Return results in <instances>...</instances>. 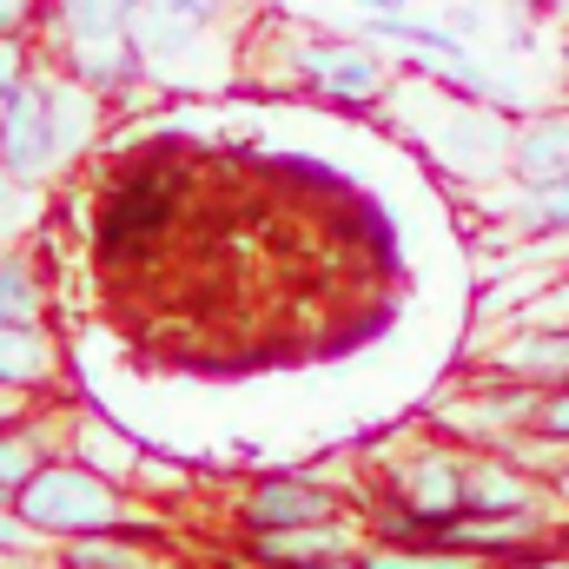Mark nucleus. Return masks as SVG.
<instances>
[{"instance_id": "obj_30", "label": "nucleus", "mask_w": 569, "mask_h": 569, "mask_svg": "<svg viewBox=\"0 0 569 569\" xmlns=\"http://www.w3.org/2000/svg\"><path fill=\"white\" fill-rule=\"evenodd\" d=\"M557 7H563V13H569V0H557Z\"/></svg>"}, {"instance_id": "obj_15", "label": "nucleus", "mask_w": 569, "mask_h": 569, "mask_svg": "<svg viewBox=\"0 0 569 569\" xmlns=\"http://www.w3.org/2000/svg\"><path fill=\"white\" fill-rule=\"evenodd\" d=\"M503 371H523L530 385H563L569 378V325L563 331H523L517 345L497 351Z\"/></svg>"}, {"instance_id": "obj_7", "label": "nucleus", "mask_w": 569, "mask_h": 569, "mask_svg": "<svg viewBox=\"0 0 569 569\" xmlns=\"http://www.w3.org/2000/svg\"><path fill=\"white\" fill-rule=\"evenodd\" d=\"M463 510L470 517H523V510H537V483L510 457H463Z\"/></svg>"}, {"instance_id": "obj_8", "label": "nucleus", "mask_w": 569, "mask_h": 569, "mask_svg": "<svg viewBox=\"0 0 569 569\" xmlns=\"http://www.w3.org/2000/svg\"><path fill=\"white\" fill-rule=\"evenodd\" d=\"M358 530L325 517V523H305V530H252V557L259 563H325V557H358Z\"/></svg>"}, {"instance_id": "obj_28", "label": "nucleus", "mask_w": 569, "mask_h": 569, "mask_svg": "<svg viewBox=\"0 0 569 569\" xmlns=\"http://www.w3.org/2000/svg\"><path fill=\"white\" fill-rule=\"evenodd\" d=\"M20 398H27V391H7V385H0V418H13V411H20Z\"/></svg>"}, {"instance_id": "obj_3", "label": "nucleus", "mask_w": 569, "mask_h": 569, "mask_svg": "<svg viewBox=\"0 0 569 569\" xmlns=\"http://www.w3.org/2000/svg\"><path fill=\"white\" fill-rule=\"evenodd\" d=\"M298 73H305V87L325 93L331 107H378L385 87H391V67H385L371 47H358V40H311V47L298 53Z\"/></svg>"}, {"instance_id": "obj_18", "label": "nucleus", "mask_w": 569, "mask_h": 569, "mask_svg": "<svg viewBox=\"0 0 569 569\" xmlns=\"http://www.w3.org/2000/svg\"><path fill=\"white\" fill-rule=\"evenodd\" d=\"M517 232H569V172L543 179V186H523Z\"/></svg>"}, {"instance_id": "obj_9", "label": "nucleus", "mask_w": 569, "mask_h": 569, "mask_svg": "<svg viewBox=\"0 0 569 569\" xmlns=\"http://www.w3.org/2000/svg\"><path fill=\"white\" fill-rule=\"evenodd\" d=\"M140 67L146 60H140V47L127 40V27H120V33H80V40H67V73H73L80 87H93V93L127 87Z\"/></svg>"}, {"instance_id": "obj_11", "label": "nucleus", "mask_w": 569, "mask_h": 569, "mask_svg": "<svg viewBox=\"0 0 569 569\" xmlns=\"http://www.w3.org/2000/svg\"><path fill=\"white\" fill-rule=\"evenodd\" d=\"M510 172H517V186H543V179L569 172V113L530 120V127L510 140Z\"/></svg>"}, {"instance_id": "obj_10", "label": "nucleus", "mask_w": 569, "mask_h": 569, "mask_svg": "<svg viewBox=\"0 0 569 569\" xmlns=\"http://www.w3.org/2000/svg\"><path fill=\"white\" fill-rule=\"evenodd\" d=\"M398 503H411L425 517H457L463 510V457H450V450L411 457L398 477Z\"/></svg>"}, {"instance_id": "obj_5", "label": "nucleus", "mask_w": 569, "mask_h": 569, "mask_svg": "<svg viewBox=\"0 0 569 569\" xmlns=\"http://www.w3.org/2000/svg\"><path fill=\"white\" fill-rule=\"evenodd\" d=\"M325 517H338V490H325L311 477H259L239 497L246 530H305V523H325Z\"/></svg>"}, {"instance_id": "obj_12", "label": "nucleus", "mask_w": 569, "mask_h": 569, "mask_svg": "<svg viewBox=\"0 0 569 569\" xmlns=\"http://www.w3.org/2000/svg\"><path fill=\"white\" fill-rule=\"evenodd\" d=\"M47 127H53V166H67L87 133L100 127V100H93V87H80V80H53L47 87Z\"/></svg>"}, {"instance_id": "obj_20", "label": "nucleus", "mask_w": 569, "mask_h": 569, "mask_svg": "<svg viewBox=\"0 0 569 569\" xmlns=\"http://www.w3.org/2000/svg\"><path fill=\"white\" fill-rule=\"evenodd\" d=\"M67 569H146L140 550H127L120 530H93V537H73V550L60 557Z\"/></svg>"}, {"instance_id": "obj_13", "label": "nucleus", "mask_w": 569, "mask_h": 569, "mask_svg": "<svg viewBox=\"0 0 569 569\" xmlns=\"http://www.w3.org/2000/svg\"><path fill=\"white\" fill-rule=\"evenodd\" d=\"M53 378V345L40 325H7L0 318V385L7 391H33Z\"/></svg>"}, {"instance_id": "obj_22", "label": "nucleus", "mask_w": 569, "mask_h": 569, "mask_svg": "<svg viewBox=\"0 0 569 569\" xmlns=\"http://www.w3.org/2000/svg\"><path fill=\"white\" fill-rule=\"evenodd\" d=\"M33 206H40L33 179H20V172H7V166H0V239H7V232H20V226L33 219Z\"/></svg>"}, {"instance_id": "obj_17", "label": "nucleus", "mask_w": 569, "mask_h": 569, "mask_svg": "<svg viewBox=\"0 0 569 569\" xmlns=\"http://www.w3.org/2000/svg\"><path fill=\"white\" fill-rule=\"evenodd\" d=\"M47 298H40V279L20 252H0V318L7 325H40Z\"/></svg>"}, {"instance_id": "obj_23", "label": "nucleus", "mask_w": 569, "mask_h": 569, "mask_svg": "<svg viewBox=\"0 0 569 569\" xmlns=\"http://www.w3.org/2000/svg\"><path fill=\"white\" fill-rule=\"evenodd\" d=\"M537 430L550 443H569V378L563 385H543V405H537Z\"/></svg>"}, {"instance_id": "obj_31", "label": "nucleus", "mask_w": 569, "mask_h": 569, "mask_svg": "<svg viewBox=\"0 0 569 569\" xmlns=\"http://www.w3.org/2000/svg\"><path fill=\"white\" fill-rule=\"evenodd\" d=\"M47 569H67V563H47Z\"/></svg>"}, {"instance_id": "obj_19", "label": "nucleus", "mask_w": 569, "mask_h": 569, "mask_svg": "<svg viewBox=\"0 0 569 569\" xmlns=\"http://www.w3.org/2000/svg\"><path fill=\"white\" fill-rule=\"evenodd\" d=\"M127 13H133V0H53V20H60L67 40H80V33H120Z\"/></svg>"}, {"instance_id": "obj_1", "label": "nucleus", "mask_w": 569, "mask_h": 569, "mask_svg": "<svg viewBox=\"0 0 569 569\" xmlns=\"http://www.w3.org/2000/svg\"><path fill=\"white\" fill-rule=\"evenodd\" d=\"M172 226H179V166L166 152H146L113 172L100 226H93V252H100V266L133 272V266H152V252L166 246Z\"/></svg>"}, {"instance_id": "obj_26", "label": "nucleus", "mask_w": 569, "mask_h": 569, "mask_svg": "<svg viewBox=\"0 0 569 569\" xmlns=\"http://www.w3.org/2000/svg\"><path fill=\"white\" fill-rule=\"evenodd\" d=\"M33 7H40V0H0V33H27Z\"/></svg>"}, {"instance_id": "obj_14", "label": "nucleus", "mask_w": 569, "mask_h": 569, "mask_svg": "<svg viewBox=\"0 0 569 569\" xmlns=\"http://www.w3.org/2000/svg\"><path fill=\"white\" fill-rule=\"evenodd\" d=\"M365 33H371V40H398V47L425 53V60H437V67L470 60L457 27H425V20H405V13H365Z\"/></svg>"}, {"instance_id": "obj_29", "label": "nucleus", "mask_w": 569, "mask_h": 569, "mask_svg": "<svg viewBox=\"0 0 569 569\" xmlns=\"http://www.w3.org/2000/svg\"><path fill=\"white\" fill-rule=\"evenodd\" d=\"M557 497H563V503H569V470H563V477H557Z\"/></svg>"}, {"instance_id": "obj_2", "label": "nucleus", "mask_w": 569, "mask_h": 569, "mask_svg": "<svg viewBox=\"0 0 569 569\" xmlns=\"http://www.w3.org/2000/svg\"><path fill=\"white\" fill-rule=\"evenodd\" d=\"M13 510L33 537H93V530H120V537H152L146 523H127V497L113 477H100L93 463H40L20 490Z\"/></svg>"}, {"instance_id": "obj_21", "label": "nucleus", "mask_w": 569, "mask_h": 569, "mask_svg": "<svg viewBox=\"0 0 569 569\" xmlns=\"http://www.w3.org/2000/svg\"><path fill=\"white\" fill-rule=\"evenodd\" d=\"M40 470V450L27 430H0V503H13V490Z\"/></svg>"}, {"instance_id": "obj_4", "label": "nucleus", "mask_w": 569, "mask_h": 569, "mask_svg": "<svg viewBox=\"0 0 569 569\" xmlns=\"http://www.w3.org/2000/svg\"><path fill=\"white\" fill-rule=\"evenodd\" d=\"M212 7L219 0H133L127 13V40L140 47L146 67H166L179 53H192L212 27Z\"/></svg>"}, {"instance_id": "obj_16", "label": "nucleus", "mask_w": 569, "mask_h": 569, "mask_svg": "<svg viewBox=\"0 0 569 569\" xmlns=\"http://www.w3.org/2000/svg\"><path fill=\"white\" fill-rule=\"evenodd\" d=\"M510 140H517V133H503V120H490V113H463V120H457V133L443 140V152H450V166L483 172V166L510 159Z\"/></svg>"}, {"instance_id": "obj_27", "label": "nucleus", "mask_w": 569, "mask_h": 569, "mask_svg": "<svg viewBox=\"0 0 569 569\" xmlns=\"http://www.w3.org/2000/svg\"><path fill=\"white\" fill-rule=\"evenodd\" d=\"M365 13H405V0H358Z\"/></svg>"}, {"instance_id": "obj_24", "label": "nucleus", "mask_w": 569, "mask_h": 569, "mask_svg": "<svg viewBox=\"0 0 569 569\" xmlns=\"http://www.w3.org/2000/svg\"><path fill=\"white\" fill-rule=\"evenodd\" d=\"M477 569H569V557L563 550H523V557H497V563H477Z\"/></svg>"}, {"instance_id": "obj_25", "label": "nucleus", "mask_w": 569, "mask_h": 569, "mask_svg": "<svg viewBox=\"0 0 569 569\" xmlns=\"http://www.w3.org/2000/svg\"><path fill=\"white\" fill-rule=\"evenodd\" d=\"M33 543V530L20 523V510L13 503H0V550H27Z\"/></svg>"}, {"instance_id": "obj_6", "label": "nucleus", "mask_w": 569, "mask_h": 569, "mask_svg": "<svg viewBox=\"0 0 569 569\" xmlns=\"http://www.w3.org/2000/svg\"><path fill=\"white\" fill-rule=\"evenodd\" d=\"M0 166L20 179H47L53 172V127H47V87L20 80L13 100L0 107Z\"/></svg>"}]
</instances>
